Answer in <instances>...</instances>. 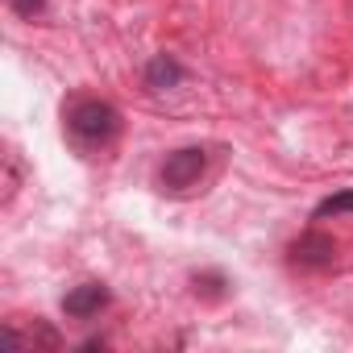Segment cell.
<instances>
[{"mask_svg":"<svg viewBox=\"0 0 353 353\" xmlns=\"http://www.w3.org/2000/svg\"><path fill=\"white\" fill-rule=\"evenodd\" d=\"M9 9H13L17 17L34 21V17H42V13H46V0H9Z\"/></svg>","mask_w":353,"mask_h":353,"instance_id":"obj_7","label":"cell"},{"mask_svg":"<svg viewBox=\"0 0 353 353\" xmlns=\"http://www.w3.org/2000/svg\"><path fill=\"white\" fill-rule=\"evenodd\" d=\"M196 283H204V295H221V287H225V279H221V274H204V279L196 274Z\"/></svg>","mask_w":353,"mask_h":353,"instance_id":"obj_8","label":"cell"},{"mask_svg":"<svg viewBox=\"0 0 353 353\" xmlns=\"http://www.w3.org/2000/svg\"><path fill=\"white\" fill-rule=\"evenodd\" d=\"M67 129H71V137L79 145H108L117 137V129H121V112L108 100L88 96V100H75L67 108Z\"/></svg>","mask_w":353,"mask_h":353,"instance_id":"obj_1","label":"cell"},{"mask_svg":"<svg viewBox=\"0 0 353 353\" xmlns=\"http://www.w3.org/2000/svg\"><path fill=\"white\" fill-rule=\"evenodd\" d=\"M291 262L303 270H324L336 262V241L328 233H303L291 241Z\"/></svg>","mask_w":353,"mask_h":353,"instance_id":"obj_3","label":"cell"},{"mask_svg":"<svg viewBox=\"0 0 353 353\" xmlns=\"http://www.w3.org/2000/svg\"><path fill=\"white\" fill-rule=\"evenodd\" d=\"M328 216H353V192H336L328 200L316 204V221H328Z\"/></svg>","mask_w":353,"mask_h":353,"instance_id":"obj_6","label":"cell"},{"mask_svg":"<svg viewBox=\"0 0 353 353\" xmlns=\"http://www.w3.org/2000/svg\"><path fill=\"white\" fill-rule=\"evenodd\" d=\"M204 166H208L204 150H200V145H183V150L166 154V162H162V170H158V183H162V192H170V196H183V192H192V188L200 183Z\"/></svg>","mask_w":353,"mask_h":353,"instance_id":"obj_2","label":"cell"},{"mask_svg":"<svg viewBox=\"0 0 353 353\" xmlns=\"http://www.w3.org/2000/svg\"><path fill=\"white\" fill-rule=\"evenodd\" d=\"M104 303H108V287H104V283H79L75 291H67L63 312H67L71 320H88V316H100Z\"/></svg>","mask_w":353,"mask_h":353,"instance_id":"obj_4","label":"cell"},{"mask_svg":"<svg viewBox=\"0 0 353 353\" xmlns=\"http://www.w3.org/2000/svg\"><path fill=\"white\" fill-rule=\"evenodd\" d=\"M145 88L150 92H166V88H179L183 79H188V71H183V63L174 59V54H154L150 63H145Z\"/></svg>","mask_w":353,"mask_h":353,"instance_id":"obj_5","label":"cell"}]
</instances>
